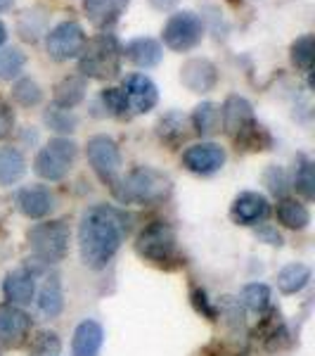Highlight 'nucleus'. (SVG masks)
<instances>
[{
  "mask_svg": "<svg viewBox=\"0 0 315 356\" xmlns=\"http://www.w3.org/2000/svg\"><path fill=\"white\" fill-rule=\"evenodd\" d=\"M291 62H294L296 67L301 69V72H311L313 69V33H306V36L296 38L294 43H291Z\"/></svg>",
  "mask_w": 315,
  "mask_h": 356,
  "instance_id": "nucleus-29",
  "label": "nucleus"
},
{
  "mask_svg": "<svg viewBox=\"0 0 315 356\" xmlns=\"http://www.w3.org/2000/svg\"><path fill=\"white\" fill-rule=\"evenodd\" d=\"M33 275L26 271V268H17V271L8 273L5 278V285H3V292L5 297L10 300V304H28L33 297Z\"/></svg>",
  "mask_w": 315,
  "mask_h": 356,
  "instance_id": "nucleus-20",
  "label": "nucleus"
},
{
  "mask_svg": "<svg viewBox=\"0 0 315 356\" xmlns=\"http://www.w3.org/2000/svg\"><path fill=\"white\" fill-rule=\"evenodd\" d=\"M60 354V340L55 332H41L33 342V356H57Z\"/></svg>",
  "mask_w": 315,
  "mask_h": 356,
  "instance_id": "nucleus-34",
  "label": "nucleus"
},
{
  "mask_svg": "<svg viewBox=\"0 0 315 356\" xmlns=\"http://www.w3.org/2000/svg\"><path fill=\"white\" fill-rule=\"evenodd\" d=\"M12 129H15V112L8 105V100L0 97V140L12 134Z\"/></svg>",
  "mask_w": 315,
  "mask_h": 356,
  "instance_id": "nucleus-35",
  "label": "nucleus"
},
{
  "mask_svg": "<svg viewBox=\"0 0 315 356\" xmlns=\"http://www.w3.org/2000/svg\"><path fill=\"white\" fill-rule=\"evenodd\" d=\"M278 221L282 226L291 228V231H303V228L311 223V214H308L306 204L296 202V200H280L278 202Z\"/></svg>",
  "mask_w": 315,
  "mask_h": 356,
  "instance_id": "nucleus-22",
  "label": "nucleus"
},
{
  "mask_svg": "<svg viewBox=\"0 0 315 356\" xmlns=\"http://www.w3.org/2000/svg\"><path fill=\"white\" fill-rule=\"evenodd\" d=\"M239 300H242L244 307L251 309V312H263V309L271 304V290L263 283H251L242 290Z\"/></svg>",
  "mask_w": 315,
  "mask_h": 356,
  "instance_id": "nucleus-30",
  "label": "nucleus"
},
{
  "mask_svg": "<svg viewBox=\"0 0 315 356\" xmlns=\"http://www.w3.org/2000/svg\"><path fill=\"white\" fill-rule=\"evenodd\" d=\"M268 211H271V204H268V200L259 193L237 195L230 207L232 221L239 223V226H254V223L266 219Z\"/></svg>",
  "mask_w": 315,
  "mask_h": 356,
  "instance_id": "nucleus-15",
  "label": "nucleus"
},
{
  "mask_svg": "<svg viewBox=\"0 0 315 356\" xmlns=\"http://www.w3.org/2000/svg\"><path fill=\"white\" fill-rule=\"evenodd\" d=\"M12 97L22 107H33L41 102L43 93H41V86L33 81V79H19L12 88Z\"/></svg>",
  "mask_w": 315,
  "mask_h": 356,
  "instance_id": "nucleus-31",
  "label": "nucleus"
},
{
  "mask_svg": "<svg viewBox=\"0 0 315 356\" xmlns=\"http://www.w3.org/2000/svg\"><path fill=\"white\" fill-rule=\"evenodd\" d=\"M17 204H19L22 214L28 216V219H43L53 211L55 207V197L48 188L43 186H28L22 188L19 195H17Z\"/></svg>",
  "mask_w": 315,
  "mask_h": 356,
  "instance_id": "nucleus-17",
  "label": "nucleus"
},
{
  "mask_svg": "<svg viewBox=\"0 0 315 356\" xmlns=\"http://www.w3.org/2000/svg\"><path fill=\"white\" fill-rule=\"evenodd\" d=\"M102 340H105V330L97 321H83L78 328L74 330V356H97L102 349Z\"/></svg>",
  "mask_w": 315,
  "mask_h": 356,
  "instance_id": "nucleus-19",
  "label": "nucleus"
},
{
  "mask_svg": "<svg viewBox=\"0 0 315 356\" xmlns=\"http://www.w3.org/2000/svg\"><path fill=\"white\" fill-rule=\"evenodd\" d=\"M124 55L133 62L135 67L140 69H152L162 62L164 57V48L157 38H150V36H140V38H133V41L126 43L124 48Z\"/></svg>",
  "mask_w": 315,
  "mask_h": 356,
  "instance_id": "nucleus-18",
  "label": "nucleus"
},
{
  "mask_svg": "<svg viewBox=\"0 0 315 356\" xmlns=\"http://www.w3.org/2000/svg\"><path fill=\"white\" fill-rule=\"evenodd\" d=\"M100 100H102V105H105V112L110 114V117H119V119L130 117L128 102H126L121 88H107V90H102Z\"/></svg>",
  "mask_w": 315,
  "mask_h": 356,
  "instance_id": "nucleus-32",
  "label": "nucleus"
},
{
  "mask_svg": "<svg viewBox=\"0 0 315 356\" xmlns=\"http://www.w3.org/2000/svg\"><path fill=\"white\" fill-rule=\"evenodd\" d=\"M135 250L142 259L162 268H173V264L180 259L176 231L164 221H154L147 228H142L135 240Z\"/></svg>",
  "mask_w": 315,
  "mask_h": 356,
  "instance_id": "nucleus-4",
  "label": "nucleus"
},
{
  "mask_svg": "<svg viewBox=\"0 0 315 356\" xmlns=\"http://www.w3.org/2000/svg\"><path fill=\"white\" fill-rule=\"evenodd\" d=\"M124 48L119 45L114 33H97L93 41H85L78 55V72L83 79H114L121 72Z\"/></svg>",
  "mask_w": 315,
  "mask_h": 356,
  "instance_id": "nucleus-2",
  "label": "nucleus"
},
{
  "mask_svg": "<svg viewBox=\"0 0 315 356\" xmlns=\"http://www.w3.org/2000/svg\"><path fill=\"white\" fill-rule=\"evenodd\" d=\"M83 45H85V31L78 22H60L55 29H50L48 38H45L48 55L55 62H69L74 57H78Z\"/></svg>",
  "mask_w": 315,
  "mask_h": 356,
  "instance_id": "nucleus-10",
  "label": "nucleus"
},
{
  "mask_svg": "<svg viewBox=\"0 0 315 356\" xmlns=\"http://www.w3.org/2000/svg\"><path fill=\"white\" fill-rule=\"evenodd\" d=\"M261 238H268V243H271V245H282V238H280V233H275L273 228H263Z\"/></svg>",
  "mask_w": 315,
  "mask_h": 356,
  "instance_id": "nucleus-37",
  "label": "nucleus"
},
{
  "mask_svg": "<svg viewBox=\"0 0 315 356\" xmlns=\"http://www.w3.org/2000/svg\"><path fill=\"white\" fill-rule=\"evenodd\" d=\"M223 126H225L228 136L232 140L242 143V145H256V138L263 134L261 126L256 124L254 117V107L247 97L242 95H230L223 102Z\"/></svg>",
  "mask_w": 315,
  "mask_h": 356,
  "instance_id": "nucleus-6",
  "label": "nucleus"
},
{
  "mask_svg": "<svg viewBox=\"0 0 315 356\" xmlns=\"http://www.w3.org/2000/svg\"><path fill=\"white\" fill-rule=\"evenodd\" d=\"M164 45L171 48L173 53H187V50L197 48L204 36V24L194 13H176L169 17L164 24Z\"/></svg>",
  "mask_w": 315,
  "mask_h": 356,
  "instance_id": "nucleus-8",
  "label": "nucleus"
},
{
  "mask_svg": "<svg viewBox=\"0 0 315 356\" xmlns=\"http://www.w3.org/2000/svg\"><path fill=\"white\" fill-rule=\"evenodd\" d=\"M294 186L306 200H313L315 197V171H313V162L308 159H301V166L294 176Z\"/></svg>",
  "mask_w": 315,
  "mask_h": 356,
  "instance_id": "nucleus-33",
  "label": "nucleus"
},
{
  "mask_svg": "<svg viewBox=\"0 0 315 356\" xmlns=\"http://www.w3.org/2000/svg\"><path fill=\"white\" fill-rule=\"evenodd\" d=\"M12 3H15V0H0V13H5V10L12 8Z\"/></svg>",
  "mask_w": 315,
  "mask_h": 356,
  "instance_id": "nucleus-39",
  "label": "nucleus"
},
{
  "mask_svg": "<svg viewBox=\"0 0 315 356\" xmlns=\"http://www.w3.org/2000/svg\"><path fill=\"white\" fill-rule=\"evenodd\" d=\"M114 195L121 202H159L171 191V181L162 171L150 169V166H140V169L130 171L124 181H117L112 186Z\"/></svg>",
  "mask_w": 315,
  "mask_h": 356,
  "instance_id": "nucleus-3",
  "label": "nucleus"
},
{
  "mask_svg": "<svg viewBox=\"0 0 315 356\" xmlns=\"http://www.w3.org/2000/svg\"><path fill=\"white\" fill-rule=\"evenodd\" d=\"M130 0H83V13L88 22L97 29H110L121 19V15L128 10Z\"/></svg>",
  "mask_w": 315,
  "mask_h": 356,
  "instance_id": "nucleus-16",
  "label": "nucleus"
},
{
  "mask_svg": "<svg viewBox=\"0 0 315 356\" xmlns=\"http://www.w3.org/2000/svg\"><path fill=\"white\" fill-rule=\"evenodd\" d=\"M311 280V268L306 264H287L282 271L278 273V288L284 295H294V292L303 290Z\"/></svg>",
  "mask_w": 315,
  "mask_h": 356,
  "instance_id": "nucleus-24",
  "label": "nucleus"
},
{
  "mask_svg": "<svg viewBox=\"0 0 315 356\" xmlns=\"http://www.w3.org/2000/svg\"><path fill=\"white\" fill-rule=\"evenodd\" d=\"M5 38H8V29H5V24L0 22V45L5 43Z\"/></svg>",
  "mask_w": 315,
  "mask_h": 356,
  "instance_id": "nucleus-40",
  "label": "nucleus"
},
{
  "mask_svg": "<svg viewBox=\"0 0 315 356\" xmlns=\"http://www.w3.org/2000/svg\"><path fill=\"white\" fill-rule=\"evenodd\" d=\"M192 126L199 136H214L221 126V110L214 102H202L192 112Z\"/></svg>",
  "mask_w": 315,
  "mask_h": 356,
  "instance_id": "nucleus-25",
  "label": "nucleus"
},
{
  "mask_svg": "<svg viewBox=\"0 0 315 356\" xmlns=\"http://www.w3.org/2000/svg\"><path fill=\"white\" fill-rule=\"evenodd\" d=\"M76 152H78V147L74 140H69V138H55V140H50L48 145L36 154L33 169H36V174L45 178V181H62V178L71 171Z\"/></svg>",
  "mask_w": 315,
  "mask_h": 356,
  "instance_id": "nucleus-7",
  "label": "nucleus"
},
{
  "mask_svg": "<svg viewBox=\"0 0 315 356\" xmlns=\"http://www.w3.org/2000/svg\"><path fill=\"white\" fill-rule=\"evenodd\" d=\"M124 97L128 102L130 114H145L157 107L159 102V90L150 76L145 74H130L124 79Z\"/></svg>",
  "mask_w": 315,
  "mask_h": 356,
  "instance_id": "nucleus-11",
  "label": "nucleus"
},
{
  "mask_svg": "<svg viewBox=\"0 0 315 356\" xmlns=\"http://www.w3.org/2000/svg\"><path fill=\"white\" fill-rule=\"evenodd\" d=\"M266 181H268V188L278 195V193H284V186H287V181H284V171L278 169V166H273V169H268L266 174Z\"/></svg>",
  "mask_w": 315,
  "mask_h": 356,
  "instance_id": "nucleus-36",
  "label": "nucleus"
},
{
  "mask_svg": "<svg viewBox=\"0 0 315 356\" xmlns=\"http://www.w3.org/2000/svg\"><path fill=\"white\" fill-rule=\"evenodd\" d=\"M128 233V216L110 204L93 207L83 214L78 228L81 259L90 268H105L114 259Z\"/></svg>",
  "mask_w": 315,
  "mask_h": 356,
  "instance_id": "nucleus-1",
  "label": "nucleus"
},
{
  "mask_svg": "<svg viewBox=\"0 0 315 356\" xmlns=\"http://www.w3.org/2000/svg\"><path fill=\"white\" fill-rule=\"evenodd\" d=\"M38 307L45 316H57L65 307V295H62V283H60V275H50L45 280L43 290H41V300H38Z\"/></svg>",
  "mask_w": 315,
  "mask_h": 356,
  "instance_id": "nucleus-26",
  "label": "nucleus"
},
{
  "mask_svg": "<svg viewBox=\"0 0 315 356\" xmlns=\"http://www.w3.org/2000/svg\"><path fill=\"white\" fill-rule=\"evenodd\" d=\"M150 3H152L157 10H171L176 3H178V0H150Z\"/></svg>",
  "mask_w": 315,
  "mask_h": 356,
  "instance_id": "nucleus-38",
  "label": "nucleus"
},
{
  "mask_svg": "<svg viewBox=\"0 0 315 356\" xmlns=\"http://www.w3.org/2000/svg\"><path fill=\"white\" fill-rule=\"evenodd\" d=\"M45 124L50 126L53 131H57V134H71V131H76V114H74L71 110H65V107H53V110H48L43 114Z\"/></svg>",
  "mask_w": 315,
  "mask_h": 356,
  "instance_id": "nucleus-28",
  "label": "nucleus"
},
{
  "mask_svg": "<svg viewBox=\"0 0 315 356\" xmlns=\"http://www.w3.org/2000/svg\"><path fill=\"white\" fill-rule=\"evenodd\" d=\"M83 97H85V79L83 76H67V79H62L55 88V105L65 107V110L76 107Z\"/></svg>",
  "mask_w": 315,
  "mask_h": 356,
  "instance_id": "nucleus-23",
  "label": "nucleus"
},
{
  "mask_svg": "<svg viewBox=\"0 0 315 356\" xmlns=\"http://www.w3.org/2000/svg\"><path fill=\"white\" fill-rule=\"evenodd\" d=\"M26 174V162L15 147H0V186H12Z\"/></svg>",
  "mask_w": 315,
  "mask_h": 356,
  "instance_id": "nucleus-21",
  "label": "nucleus"
},
{
  "mask_svg": "<svg viewBox=\"0 0 315 356\" xmlns=\"http://www.w3.org/2000/svg\"><path fill=\"white\" fill-rule=\"evenodd\" d=\"M28 247L38 261L57 264L67 257L69 226L65 221H45L28 231Z\"/></svg>",
  "mask_w": 315,
  "mask_h": 356,
  "instance_id": "nucleus-5",
  "label": "nucleus"
},
{
  "mask_svg": "<svg viewBox=\"0 0 315 356\" xmlns=\"http://www.w3.org/2000/svg\"><path fill=\"white\" fill-rule=\"evenodd\" d=\"M85 154H88V162L93 166L102 183L114 186L119 181V169H121V152L119 145L112 140L110 136H93L85 145Z\"/></svg>",
  "mask_w": 315,
  "mask_h": 356,
  "instance_id": "nucleus-9",
  "label": "nucleus"
},
{
  "mask_svg": "<svg viewBox=\"0 0 315 356\" xmlns=\"http://www.w3.org/2000/svg\"><path fill=\"white\" fill-rule=\"evenodd\" d=\"M225 164V150L216 143H197L182 152V166L197 176H211Z\"/></svg>",
  "mask_w": 315,
  "mask_h": 356,
  "instance_id": "nucleus-12",
  "label": "nucleus"
},
{
  "mask_svg": "<svg viewBox=\"0 0 315 356\" xmlns=\"http://www.w3.org/2000/svg\"><path fill=\"white\" fill-rule=\"evenodd\" d=\"M24 65H26V57L22 50H17V48L0 50V79L12 81V79H17L24 72Z\"/></svg>",
  "mask_w": 315,
  "mask_h": 356,
  "instance_id": "nucleus-27",
  "label": "nucleus"
},
{
  "mask_svg": "<svg viewBox=\"0 0 315 356\" xmlns=\"http://www.w3.org/2000/svg\"><path fill=\"white\" fill-rule=\"evenodd\" d=\"M180 81L192 93H209L219 83V69L214 62L204 60V57H194L187 60L180 69Z\"/></svg>",
  "mask_w": 315,
  "mask_h": 356,
  "instance_id": "nucleus-14",
  "label": "nucleus"
},
{
  "mask_svg": "<svg viewBox=\"0 0 315 356\" xmlns=\"http://www.w3.org/2000/svg\"><path fill=\"white\" fill-rule=\"evenodd\" d=\"M28 330H31V318L17 309L15 304H3L0 307V344L8 349L24 344Z\"/></svg>",
  "mask_w": 315,
  "mask_h": 356,
  "instance_id": "nucleus-13",
  "label": "nucleus"
}]
</instances>
